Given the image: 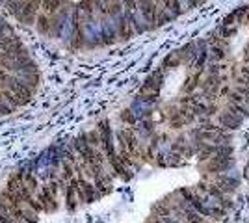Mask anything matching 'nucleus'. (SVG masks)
I'll list each match as a JSON object with an SVG mask.
<instances>
[{"label":"nucleus","instance_id":"nucleus-1","mask_svg":"<svg viewBox=\"0 0 249 223\" xmlns=\"http://www.w3.org/2000/svg\"><path fill=\"white\" fill-rule=\"evenodd\" d=\"M208 125L232 136L249 119V0L205 37Z\"/></svg>","mask_w":249,"mask_h":223}]
</instances>
